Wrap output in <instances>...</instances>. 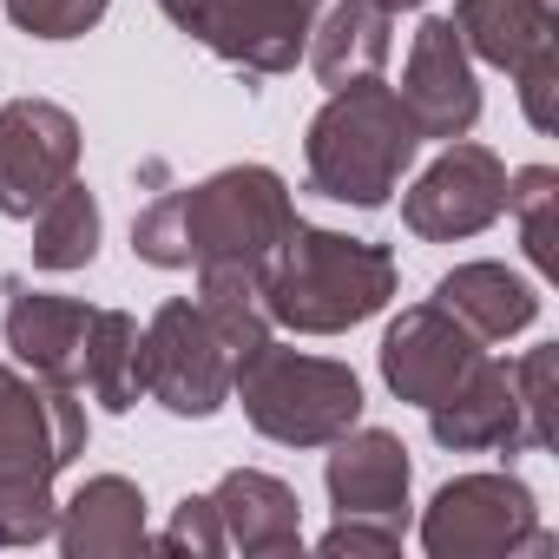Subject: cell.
<instances>
[{
    "instance_id": "ba28073f",
    "label": "cell",
    "mask_w": 559,
    "mask_h": 559,
    "mask_svg": "<svg viewBox=\"0 0 559 559\" xmlns=\"http://www.w3.org/2000/svg\"><path fill=\"white\" fill-rule=\"evenodd\" d=\"M323 0H158V14L191 34L198 47H211L224 67L270 80V73H290L310 47Z\"/></svg>"
},
{
    "instance_id": "6da1fadb",
    "label": "cell",
    "mask_w": 559,
    "mask_h": 559,
    "mask_svg": "<svg viewBox=\"0 0 559 559\" xmlns=\"http://www.w3.org/2000/svg\"><path fill=\"white\" fill-rule=\"evenodd\" d=\"M297 224V198L270 165H224L185 191H158L132 217V250L152 270H198V263H250L284 243Z\"/></svg>"
},
{
    "instance_id": "3957f363",
    "label": "cell",
    "mask_w": 559,
    "mask_h": 559,
    "mask_svg": "<svg viewBox=\"0 0 559 559\" xmlns=\"http://www.w3.org/2000/svg\"><path fill=\"white\" fill-rule=\"evenodd\" d=\"M80 454H86L80 389H60L0 362V546L53 539V520H60L53 480Z\"/></svg>"
},
{
    "instance_id": "d6986e66",
    "label": "cell",
    "mask_w": 559,
    "mask_h": 559,
    "mask_svg": "<svg viewBox=\"0 0 559 559\" xmlns=\"http://www.w3.org/2000/svg\"><path fill=\"white\" fill-rule=\"evenodd\" d=\"M389 53H395V14L382 8V0H336V8L310 27V47H304L310 73H317L330 93L349 86V80L382 73Z\"/></svg>"
},
{
    "instance_id": "2e32d148",
    "label": "cell",
    "mask_w": 559,
    "mask_h": 559,
    "mask_svg": "<svg viewBox=\"0 0 559 559\" xmlns=\"http://www.w3.org/2000/svg\"><path fill=\"white\" fill-rule=\"evenodd\" d=\"M211 507H217V526H224V552L270 559V552H297L304 546V500H297V487L263 474V467H230L211 487Z\"/></svg>"
},
{
    "instance_id": "e0dca14e",
    "label": "cell",
    "mask_w": 559,
    "mask_h": 559,
    "mask_svg": "<svg viewBox=\"0 0 559 559\" xmlns=\"http://www.w3.org/2000/svg\"><path fill=\"white\" fill-rule=\"evenodd\" d=\"M53 539L67 559H126V552H152V526H145V493L126 474H93L73 500H60Z\"/></svg>"
},
{
    "instance_id": "9c48e42d",
    "label": "cell",
    "mask_w": 559,
    "mask_h": 559,
    "mask_svg": "<svg viewBox=\"0 0 559 559\" xmlns=\"http://www.w3.org/2000/svg\"><path fill=\"white\" fill-rule=\"evenodd\" d=\"M507 217V165L474 139H448V152L402 191V224L421 243H461Z\"/></svg>"
},
{
    "instance_id": "484cf974",
    "label": "cell",
    "mask_w": 559,
    "mask_h": 559,
    "mask_svg": "<svg viewBox=\"0 0 559 559\" xmlns=\"http://www.w3.org/2000/svg\"><path fill=\"white\" fill-rule=\"evenodd\" d=\"M507 369H513V395H520L526 435H533V448L546 454V448H552V376H559V349L539 343V349H526V356L507 362Z\"/></svg>"
},
{
    "instance_id": "7402d4cb",
    "label": "cell",
    "mask_w": 559,
    "mask_h": 559,
    "mask_svg": "<svg viewBox=\"0 0 559 559\" xmlns=\"http://www.w3.org/2000/svg\"><path fill=\"white\" fill-rule=\"evenodd\" d=\"M34 270H86L93 257H99V230H106V217H99V198H93V185H80V178H67L34 217Z\"/></svg>"
},
{
    "instance_id": "5b68a950",
    "label": "cell",
    "mask_w": 559,
    "mask_h": 559,
    "mask_svg": "<svg viewBox=\"0 0 559 559\" xmlns=\"http://www.w3.org/2000/svg\"><path fill=\"white\" fill-rule=\"evenodd\" d=\"M230 402H243V421L276 448H330L362 421V376L336 356H310L270 336L237 362Z\"/></svg>"
},
{
    "instance_id": "8fae6325",
    "label": "cell",
    "mask_w": 559,
    "mask_h": 559,
    "mask_svg": "<svg viewBox=\"0 0 559 559\" xmlns=\"http://www.w3.org/2000/svg\"><path fill=\"white\" fill-rule=\"evenodd\" d=\"M67 178H80V119L53 99L0 106V217H34Z\"/></svg>"
},
{
    "instance_id": "277c9868",
    "label": "cell",
    "mask_w": 559,
    "mask_h": 559,
    "mask_svg": "<svg viewBox=\"0 0 559 559\" xmlns=\"http://www.w3.org/2000/svg\"><path fill=\"white\" fill-rule=\"evenodd\" d=\"M421 152V132L402 106V93L369 73V80H349L323 99V112L310 119V139H304V178L317 198L330 204H349V211H382L395 191H402V171L415 165Z\"/></svg>"
},
{
    "instance_id": "7c38bea8",
    "label": "cell",
    "mask_w": 559,
    "mask_h": 559,
    "mask_svg": "<svg viewBox=\"0 0 559 559\" xmlns=\"http://www.w3.org/2000/svg\"><path fill=\"white\" fill-rule=\"evenodd\" d=\"M402 106L415 119L421 139H467L480 126V80H474V53L461 47L454 21H421L408 40V67H402Z\"/></svg>"
},
{
    "instance_id": "f546056e",
    "label": "cell",
    "mask_w": 559,
    "mask_h": 559,
    "mask_svg": "<svg viewBox=\"0 0 559 559\" xmlns=\"http://www.w3.org/2000/svg\"><path fill=\"white\" fill-rule=\"evenodd\" d=\"M382 8H389V14H402V8H428V0H382Z\"/></svg>"
},
{
    "instance_id": "30bf717a",
    "label": "cell",
    "mask_w": 559,
    "mask_h": 559,
    "mask_svg": "<svg viewBox=\"0 0 559 559\" xmlns=\"http://www.w3.org/2000/svg\"><path fill=\"white\" fill-rule=\"evenodd\" d=\"M382 382H389V395L395 402H415L421 415L435 408V402H448L480 362H487V343L467 330V323H454L435 297L428 304H408L395 323H389V336H382Z\"/></svg>"
},
{
    "instance_id": "d4e9b609",
    "label": "cell",
    "mask_w": 559,
    "mask_h": 559,
    "mask_svg": "<svg viewBox=\"0 0 559 559\" xmlns=\"http://www.w3.org/2000/svg\"><path fill=\"white\" fill-rule=\"evenodd\" d=\"M8 8V21L34 40H80L106 21L112 0H0Z\"/></svg>"
},
{
    "instance_id": "7a4b0ae2",
    "label": "cell",
    "mask_w": 559,
    "mask_h": 559,
    "mask_svg": "<svg viewBox=\"0 0 559 559\" xmlns=\"http://www.w3.org/2000/svg\"><path fill=\"white\" fill-rule=\"evenodd\" d=\"M270 330H297V336H343L369 317L389 310L395 297V250L376 237L323 230V224H290L257 270Z\"/></svg>"
},
{
    "instance_id": "f1b7e54d",
    "label": "cell",
    "mask_w": 559,
    "mask_h": 559,
    "mask_svg": "<svg viewBox=\"0 0 559 559\" xmlns=\"http://www.w3.org/2000/svg\"><path fill=\"white\" fill-rule=\"evenodd\" d=\"M330 559H343V552H395L402 546V526L395 520H356V513H336V526L317 539Z\"/></svg>"
},
{
    "instance_id": "4316f807",
    "label": "cell",
    "mask_w": 559,
    "mask_h": 559,
    "mask_svg": "<svg viewBox=\"0 0 559 559\" xmlns=\"http://www.w3.org/2000/svg\"><path fill=\"white\" fill-rule=\"evenodd\" d=\"M152 552H224V526H217V507L211 493H185L165 520V533H152Z\"/></svg>"
},
{
    "instance_id": "8992f818",
    "label": "cell",
    "mask_w": 559,
    "mask_h": 559,
    "mask_svg": "<svg viewBox=\"0 0 559 559\" xmlns=\"http://www.w3.org/2000/svg\"><path fill=\"white\" fill-rule=\"evenodd\" d=\"M421 552L513 559V552H552V533L539 526V500L520 474H454L421 507Z\"/></svg>"
},
{
    "instance_id": "cb8c5ba5",
    "label": "cell",
    "mask_w": 559,
    "mask_h": 559,
    "mask_svg": "<svg viewBox=\"0 0 559 559\" xmlns=\"http://www.w3.org/2000/svg\"><path fill=\"white\" fill-rule=\"evenodd\" d=\"M552 198H559V171L552 165L507 171V211L520 217V243H526L533 270H552Z\"/></svg>"
},
{
    "instance_id": "83f0119b",
    "label": "cell",
    "mask_w": 559,
    "mask_h": 559,
    "mask_svg": "<svg viewBox=\"0 0 559 559\" xmlns=\"http://www.w3.org/2000/svg\"><path fill=\"white\" fill-rule=\"evenodd\" d=\"M513 80H520V112H526V126H533V132H552V86H559V40H552V47H539L533 60H520V67H513Z\"/></svg>"
},
{
    "instance_id": "603a6c76",
    "label": "cell",
    "mask_w": 559,
    "mask_h": 559,
    "mask_svg": "<svg viewBox=\"0 0 559 559\" xmlns=\"http://www.w3.org/2000/svg\"><path fill=\"white\" fill-rule=\"evenodd\" d=\"M198 310L211 317V330L224 336L237 362L257 343H270V310H263V284L250 263H198Z\"/></svg>"
},
{
    "instance_id": "44dd1931",
    "label": "cell",
    "mask_w": 559,
    "mask_h": 559,
    "mask_svg": "<svg viewBox=\"0 0 559 559\" xmlns=\"http://www.w3.org/2000/svg\"><path fill=\"white\" fill-rule=\"evenodd\" d=\"M80 395H93L106 415L139 408V395H145V376H139V317H126V310H93L86 362H80Z\"/></svg>"
},
{
    "instance_id": "ffe728a7",
    "label": "cell",
    "mask_w": 559,
    "mask_h": 559,
    "mask_svg": "<svg viewBox=\"0 0 559 559\" xmlns=\"http://www.w3.org/2000/svg\"><path fill=\"white\" fill-rule=\"evenodd\" d=\"M454 34L480 67L513 73L539 47H552V0H454Z\"/></svg>"
},
{
    "instance_id": "5bb4252c",
    "label": "cell",
    "mask_w": 559,
    "mask_h": 559,
    "mask_svg": "<svg viewBox=\"0 0 559 559\" xmlns=\"http://www.w3.org/2000/svg\"><path fill=\"white\" fill-rule=\"evenodd\" d=\"M408 448L402 435L389 428H343L330 441V461H323V487H330V507L336 513H356V520H395L408 526Z\"/></svg>"
},
{
    "instance_id": "4fadbf2b",
    "label": "cell",
    "mask_w": 559,
    "mask_h": 559,
    "mask_svg": "<svg viewBox=\"0 0 559 559\" xmlns=\"http://www.w3.org/2000/svg\"><path fill=\"white\" fill-rule=\"evenodd\" d=\"M0 297H8V349L27 376L40 382H60V389H80V362H86V330H93V304L80 297H53V290H34L27 276H0Z\"/></svg>"
},
{
    "instance_id": "9a60e30c",
    "label": "cell",
    "mask_w": 559,
    "mask_h": 559,
    "mask_svg": "<svg viewBox=\"0 0 559 559\" xmlns=\"http://www.w3.org/2000/svg\"><path fill=\"white\" fill-rule=\"evenodd\" d=\"M428 435L448 454H539L513 395V369L500 356H487L448 402L428 408Z\"/></svg>"
},
{
    "instance_id": "ac0fdd59",
    "label": "cell",
    "mask_w": 559,
    "mask_h": 559,
    "mask_svg": "<svg viewBox=\"0 0 559 559\" xmlns=\"http://www.w3.org/2000/svg\"><path fill=\"white\" fill-rule=\"evenodd\" d=\"M435 304L454 317V323H467L480 343H507V336H520V330H533V317H539V290L526 284V276H513L507 263H454L441 284H435Z\"/></svg>"
},
{
    "instance_id": "52a82bcc",
    "label": "cell",
    "mask_w": 559,
    "mask_h": 559,
    "mask_svg": "<svg viewBox=\"0 0 559 559\" xmlns=\"http://www.w3.org/2000/svg\"><path fill=\"white\" fill-rule=\"evenodd\" d=\"M139 376H145V395L165 415L211 421L230 402L237 356L224 349V336L211 330V317L198 310V297H171L139 330Z\"/></svg>"
}]
</instances>
